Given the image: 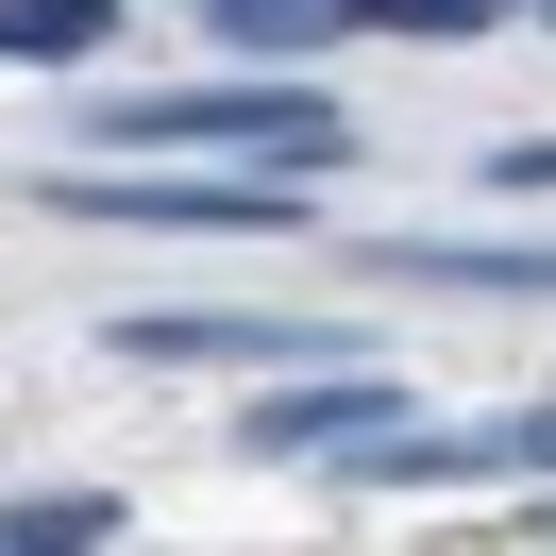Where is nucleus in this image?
<instances>
[{
    "label": "nucleus",
    "mask_w": 556,
    "mask_h": 556,
    "mask_svg": "<svg viewBox=\"0 0 556 556\" xmlns=\"http://www.w3.org/2000/svg\"><path fill=\"white\" fill-rule=\"evenodd\" d=\"M118 152H169V169H219V152H253V186H304L354 152V118L320 102V85H136V102H102Z\"/></svg>",
    "instance_id": "nucleus-1"
},
{
    "label": "nucleus",
    "mask_w": 556,
    "mask_h": 556,
    "mask_svg": "<svg viewBox=\"0 0 556 556\" xmlns=\"http://www.w3.org/2000/svg\"><path fill=\"white\" fill-rule=\"evenodd\" d=\"M35 219H102V237H304L287 186H237V169H35Z\"/></svg>",
    "instance_id": "nucleus-2"
},
{
    "label": "nucleus",
    "mask_w": 556,
    "mask_h": 556,
    "mask_svg": "<svg viewBox=\"0 0 556 556\" xmlns=\"http://www.w3.org/2000/svg\"><path fill=\"white\" fill-rule=\"evenodd\" d=\"M102 354H136V371H371V338H338V320H270V304H152L118 320Z\"/></svg>",
    "instance_id": "nucleus-3"
},
{
    "label": "nucleus",
    "mask_w": 556,
    "mask_h": 556,
    "mask_svg": "<svg viewBox=\"0 0 556 556\" xmlns=\"http://www.w3.org/2000/svg\"><path fill=\"white\" fill-rule=\"evenodd\" d=\"M371 439H405V388L388 371H304V388H270V405H253V455H371Z\"/></svg>",
    "instance_id": "nucleus-4"
},
{
    "label": "nucleus",
    "mask_w": 556,
    "mask_h": 556,
    "mask_svg": "<svg viewBox=\"0 0 556 556\" xmlns=\"http://www.w3.org/2000/svg\"><path fill=\"white\" fill-rule=\"evenodd\" d=\"M338 270H371V287H522V304H556V237H354Z\"/></svg>",
    "instance_id": "nucleus-5"
},
{
    "label": "nucleus",
    "mask_w": 556,
    "mask_h": 556,
    "mask_svg": "<svg viewBox=\"0 0 556 556\" xmlns=\"http://www.w3.org/2000/svg\"><path fill=\"white\" fill-rule=\"evenodd\" d=\"M118 540V489H35V506H0V556H102Z\"/></svg>",
    "instance_id": "nucleus-6"
},
{
    "label": "nucleus",
    "mask_w": 556,
    "mask_h": 556,
    "mask_svg": "<svg viewBox=\"0 0 556 556\" xmlns=\"http://www.w3.org/2000/svg\"><path fill=\"white\" fill-rule=\"evenodd\" d=\"M203 17H219L237 51H320V35H354L371 0H203Z\"/></svg>",
    "instance_id": "nucleus-7"
},
{
    "label": "nucleus",
    "mask_w": 556,
    "mask_h": 556,
    "mask_svg": "<svg viewBox=\"0 0 556 556\" xmlns=\"http://www.w3.org/2000/svg\"><path fill=\"white\" fill-rule=\"evenodd\" d=\"M0 51H51L68 68V51H102V0H0Z\"/></svg>",
    "instance_id": "nucleus-8"
},
{
    "label": "nucleus",
    "mask_w": 556,
    "mask_h": 556,
    "mask_svg": "<svg viewBox=\"0 0 556 556\" xmlns=\"http://www.w3.org/2000/svg\"><path fill=\"white\" fill-rule=\"evenodd\" d=\"M506 186H556V136H522V152H506Z\"/></svg>",
    "instance_id": "nucleus-9"
}]
</instances>
